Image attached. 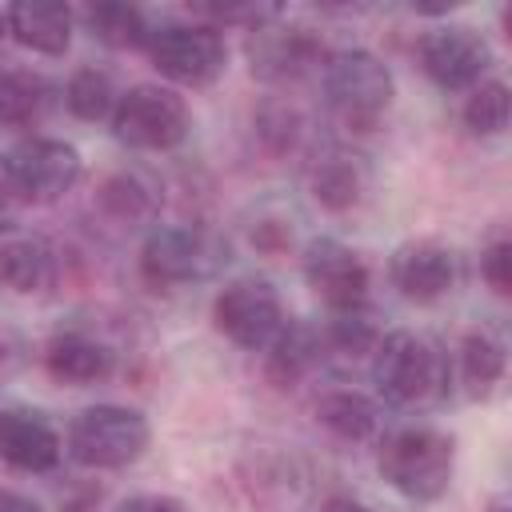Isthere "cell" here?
Masks as SVG:
<instances>
[{
    "mask_svg": "<svg viewBox=\"0 0 512 512\" xmlns=\"http://www.w3.org/2000/svg\"><path fill=\"white\" fill-rule=\"evenodd\" d=\"M392 72L368 48L332 52L324 64V96L332 112L352 128H372L392 104Z\"/></svg>",
    "mask_w": 512,
    "mask_h": 512,
    "instance_id": "cell-3",
    "label": "cell"
},
{
    "mask_svg": "<svg viewBox=\"0 0 512 512\" xmlns=\"http://www.w3.org/2000/svg\"><path fill=\"white\" fill-rule=\"evenodd\" d=\"M304 280L328 304V312L368 304V264L332 236H320L304 248Z\"/></svg>",
    "mask_w": 512,
    "mask_h": 512,
    "instance_id": "cell-11",
    "label": "cell"
},
{
    "mask_svg": "<svg viewBox=\"0 0 512 512\" xmlns=\"http://www.w3.org/2000/svg\"><path fill=\"white\" fill-rule=\"evenodd\" d=\"M392 288L412 304H432L456 284V252L440 240H408L388 260Z\"/></svg>",
    "mask_w": 512,
    "mask_h": 512,
    "instance_id": "cell-12",
    "label": "cell"
},
{
    "mask_svg": "<svg viewBox=\"0 0 512 512\" xmlns=\"http://www.w3.org/2000/svg\"><path fill=\"white\" fill-rule=\"evenodd\" d=\"M460 380L472 396H488L504 380V344L492 332H484V328L464 332V340H460Z\"/></svg>",
    "mask_w": 512,
    "mask_h": 512,
    "instance_id": "cell-22",
    "label": "cell"
},
{
    "mask_svg": "<svg viewBox=\"0 0 512 512\" xmlns=\"http://www.w3.org/2000/svg\"><path fill=\"white\" fill-rule=\"evenodd\" d=\"M464 124L468 132L476 136H500L508 128V116H512V96H508V84L504 80H480L468 100H464Z\"/></svg>",
    "mask_w": 512,
    "mask_h": 512,
    "instance_id": "cell-25",
    "label": "cell"
},
{
    "mask_svg": "<svg viewBox=\"0 0 512 512\" xmlns=\"http://www.w3.org/2000/svg\"><path fill=\"white\" fill-rule=\"evenodd\" d=\"M320 512H364V504L352 500V496H328V500L320 504Z\"/></svg>",
    "mask_w": 512,
    "mask_h": 512,
    "instance_id": "cell-31",
    "label": "cell"
},
{
    "mask_svg": "<svg viewBox=\"0 0 512 512\" xmlns=\"http://www.w3.org/2000/svg\"><path fill=\"white\" fill-rule=\"evenodd\" d=\"M260 32L252 40V72L268 76V80H288V76H300L316 64L320 48L316 40L304 32V28H252Z\"/></svg>",
    "mask_w": 512,
    "mask_h": 512,
    "instance_id": "cell-16",
    "label": "cell"
},
{
    "mask_svg": "<svg viewBox=\"0 0 512 512\" xmlns=\"http://www.w3.org/2000/svg\"><path fill=\"white\" fill-rule=\"evenodd\" d=\"M320 348H324L320 328H312V324H304V320H288V324L280 328V336L264 348V352H268L264 376H268L276 388H292V384H300V380L312 372V364L320 360Z\"/></svg>",
    "mask_w": 512,
    "mask_h": 512,
    "instance_id": "cell-17",
    "label": "cell"
},
{
    "mask_svg": "<svg viewBox=\"0 0 512 512\" xmlns=\"http://www.w3.org/2000/svg\"><path fill=\"white\" fill-rule=\"evenodd\" d=\"M480 272H484V280H488V288H492L496 296H508V292H512V244H508V236H496V240L484 248Z\"/></svg>",
    "mask_w": 512,
    "mask_h": 512,
    "instance_id": "cell-28",
    "label": "cell"
},
{
    "mask_svg": "<svg viewBox=\"0 0 512 512\" xmlns=\"http://www.w3.org/2000/svg\"><path fill=\"white\" fill-rule=\"evenodd\" d=\"M100 208L108 212V216H116V220H140V216H148L152 212V192L136 180V176H128V172H116V176H108L104 180V188H100Z\"/></svg>",
    "mask_w": 512,
    "mask_h": 512,
    "instance_id": "cell-27",
    "label": "cell"
},
{
    "mask_svg": "<svg viewBox=\"0 0 512 512\" xmlns=\"http://www.w3.org/2000/svg\"><path fill=\"white\" fill-rule=\"evenodd\" d=\"M148 60L160 76H168L172 84H188V88H204L224 72L228 48L224 36L212 24H160L148 32Z\"/></svg>",
    "mask_w": 512,
    "mask_h": 512,
    "instance_id": "cell-6",
    "label": "cell"
},
{
    "mask_svg": "<svg viewBox=\"0 0 512 512\" xmlns=\"http://www.w3.org/2000/svg\"><path fill=\"white\" fill-rule=\"evenodd\" d=\"M116 100H120V92H116L112 76L100 72V68H76L72 80L64 84V104H68V112H72L76 120H88V124H96V120H104V116L112 120Z\"/></svg>",
    "mask_w": 512,
    "mask_h": 512,
    "instance_id": "cell-24",
    "label": "cell"
},
{
    "mask_svg": "<svg viewBox=\"0 0 512 512\" xmlns=\"http://www.w3.org/2000/svg\"><path fill=\"white\" fill-rule=\"evenodd\" d=\"M4 188H8V184H4V176H0V220H4V200H8V192H4ZM0 228H4V224H0Z\"/></svg>",
    "mask_w": 512,
    "mask_h": 512,
    "instance_id": "cell-32",
    "label": "cell"
},
{
    "mask_svg": "<svg viewBox=\"0 0 512 512\" xmlns=\"http://www.w3.org/2000/svg\"><path fill=\"white\" fill-rule=\"evenodd\" d=\"M80 172H84L80 152L52 136H28L12 144L0 160V176L8 192L24 200H56L80 180Z\"/></svg>",
    "mask_w": 512,
    "mask_h": 512,
    "instance_id": "cell-7",
    "label": "cell"
},
{
    "mask_svg": "<svg viewBox=\"0 0 512 512\" xmlns=\"http://www.w3.org/2000/svg\"><path fill=\"white\" fill-rule=\"evenodd\" d=\"M52 104V84L36 72L0 68V124L28 128L36 124Z\"/></svg>",
    "mask_w": 512,
    "mask_h": 512,
    "instance_id": "cell-21",
    "label": "cell"
},
{
    "mask_svg": "<svg viewBox=\"0 0 512 512\" xmlns=\"http://www.w3.org/2000/svg\"><path fill=\"white\" fill-rule=\"evenodd\" d=\"M4 24L20 48H32L40 56H64L72 44L76 16L60 0H20L4 8Z\"/></svg>",
    "mask_w": 512,
    "mask_h": 512,
    "instance_id": "cell-14",
    "label": "cell"
},
{
    "mask_svg": "<svg viewBox=\"0 0 512 512\" xmlns=\"http://www.w3.org/2000/svg\"><path fill=\"white\" fill-rule=\"evenodd\" d=\"M0 36H8V24H4V12H0Z\"/></svg>",
    "mask_w": 512,
    "mask_h": 512,
    "instance_id": "cell-34",
    "label": "cell"
},
{
    "mask_svg": "<svg viewBox=\"0 0 512 512\" xmlns=\"http://www.w3.org/2000/svg\"><path fill=\"white\" fill-rule=\"evenodd\" d=\"M456 448L436 428H400L380 444V476L408 500H440L452 484Z\"/></svg>",
    "mask_w": 512,
    "mask_h": 512,
    "instance_id": "cell-2",
    "label": "cell"
},
{
    "mask_svg": "<svg viewBox=\"0 0 512 512\" xmlns=\"http://www.w3.org/2000/svg\"><path fill=\"white\" fill-rule=\"evenodd\" d=\"M216 264H220V248L212 244V236L188 224L152 228L140 248V276L152 288H180L204 280L212 276Z\"/></svg>",
    "mask_w": 512,
    "mask_h": 512,
    "instance_id": "cell-9",
    "label": "cell"
},
{
    "mask_svg": "<svg viewBox=\"0 0 512 512\" xmlns=\"http://www.w3.org/2000/svg\"><path fill=\"white\" fill-rule=\"evenodd\" d=\"M84 20L92 28L96 40H104L108 48H144L148 44V24H144V12L132 8V4H116V0H104V4H92L84 8Z\"/></svg>",
    "mask_w": 512,
    "mask_h": 512,
    "instance_id": "cell-23",
    "label": "cell"
},
{
    "mask_svg": "<svg viewBox=\"0 0 512 512\" xmlns=\"http://www.w3.org/2000/svg\"><path fill=\"white\" fill-rule=\"evenodd\" d=\"M0 512H44L32 496L24 492H12V488H0Z\"/></svg>",
    "mask_w": 512,
    "mask_h": 512,
    "instance_id": "cell-30",
    "label": "cell"
},
{
    "mask_svg": "<svg viewBox=\"0 0 512 512\" xmlns=\"http://www.w3.org/2000/svg\"><path fill=\"white\" fill-rule=\"evenodd\" d=\"M368 188V172L360 164V156L348 152H328L312 164V200L328 212H348L364 200Z\"/></svg>",
    "mask_w": 512,
    "mask_h": 512,
    "instance_id": "cell-19",
    "label": "cell"
},
{
    "mask_svg": "<svg viewBox=\"0 0 512 512\" xmlns=\"http://www.w3.org/2000/svg\"><path fill=\"white\" fill-rule=\"evenodd\" d=\"M116 512H188L176 496H160V492H140V496H128Z\"/></svg>",
    "mask_w": 512,
    "mask_h": 512,
    "instance_id": "cell-29",
    "label": "cell"
},
{
    "mask_svg": "<svg viewBox=\"0 0 512 512\" xmlns=\"http://www.w3.org/2000/svg\"><path fill=\"white\" fill-rule=\"evenodd\" d=\"M188 104L172 88L160 84H136L120 92L112 108V132L120 144L140 152H168L188 136Z\"/></svg>",
    "mask_w": 512,
    "mask_h": 512,
    "instance_id": "cell-5",
    "label": "cell"
},
{
    "mask_svg": "<svg viewBox=\"0 0 512 512\" xmlns=\"http://www.w3.org/2000/svg\"><path fill=\"white\" fill-rule=\"evenodd\" d=\"M64 440L60 432L32 408L0 412V456L20 472H52L60 464Z\"/></svg>",
    "mask_w": 512,
    "mask_h": 512,
    "instance_id": "cell-13",
    "label": "cell"
},
{
    "mask_svg": "<svg viewBox=\"0 0 512 512\" xmlns=\"http://www.w3.org/2000/svg\"><path fill=\"white\" fill-rule=\"evenodd\" d=\"M372 380L384 400L416 408L448 388V356L432 336L396 328L372 348Z\"/></svg>",
    "mask_w": 512,
    "mask_h": 512,
    "instance_id": "cell-1",
    "label": "cell"
},
{
    "mask_svg": "<svg viewBox=\"0 0 512 512\" xmlns=\"http://www.w3.org/2000/svg\"><path fill=\"white\" fill-rule=\"evenodd\" d=\"M152 440L148 420L136 408L96 404L68 424V456L84 468H124L144 456Z\"/></svg>",
    "mask_w": 512,
    "mask_h": 512,
    "instance_id": "cell-4",
    "label": "cell"
},
{
    "mask_svg": "<svg viewBox=\"0 0 512 512\" xmlns=\"http://www.w3.org/2000/svg\"><path fill=\"white\" fill-rule=\"evenodd\" d=\"M416 56H420L424 76L444 92L476 88L492 64L488 40L468 24H440V28L424 32L416 44Z\"/></svg>",
    "mask_w": 512,
    "mask_h": 512,
    "instance_id": "cell-10",
    "label": "cell"
},
{
    "mask_svg": "<svg viewBox=\"0 0 512 512\" xmlns=\"http://www.w3.org/2000/svg\"><path fill=\"white\" fill-rule=\"evenodd\" d=\"M320 340L332 344V348L344 352V356H364V352L376 348L380 332H376V320H372L368 304H360V308H336V312L328 316Z\"/></svg>",
    "mask_w": 512,
    "mask_h": 512,
    "instance_id": "cell-26",
    "label": "cell"
},
{
    "mask_svg": "<svg viewBox=\"0 0 512 512\" xmlns=\"http://www.w3.org/2000/svg\"><path fill=\"white\" fill-rule=\"evenodd\" d=\"M4 356H8V340L0 336V364H4Z\"/></svg>",
    "mask_w": 512,
    "mask_h": 512,
    "instance_id": "cell-33",
    "label": "cell"
},
{
    "mask_svg": "<svg viewBox=\"0 0 512 512\" xmlns=\"http://www.w3.org/2000/svg\"><path fill=\"white\" fill-rule=\"evenodd\" d=\"M52 284V252L36 236H0V288L16 296L44 292Z\"/></svg>",
    "mask_w": 512,
    "mask_h": 512,
    "instance_id": "cell-18",
    "label": "cell"
},
{
    "mask_svg": "<svg viewBox=\"0 0 512 512\" xmlns=\"http://www.w3.org/2000/svg\"><path fill=\"white\" fill-rule=\"evenodd\" d=\"M44 368L60 384H96L112 372V352L84 332H56L44 344Z\"/></svg>",
    "mask_w": 512,
    "mask_h": 512,
    "instance_id": "cell-15",
    "label": "cell"
},
{
    "mask_svg": "<svg viewBox=\"0 0 512 512\" xmlns=\"http://www.w3.org/2000/svg\"><path fill=\"white\" fill-rule=\"evenodd\" d=\"M216 328L244 352H264L288 324L280 292L268 280H232L212 304Z\"/></svg>",
    "mask_w": 512,
    "mask_h": 512,
    "instance_id": "cell-8",
    "label": "cell"
},
{
    "mask_svg": "<svg viewBox=\"0 0 512 512\" xmlns=\"http://www.w3.org/2000/svg\"><path fill=\"white\" fill-rule=\"evenodd\" d=\"M316 420H320L336 440H344V444H364V440H372L376 428H380V408H376L368 396L352 392V388H332V392H324V396L316 400Z\"/></svg>",
    "mask_w": 512,
    "mask_h": 512,
    "instance_id": "cell-20",
    "label": "cell"
}]
</instances>
